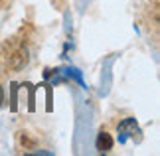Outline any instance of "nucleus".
<instances>
[{"label": "nucleus", "instance_id": "obj_4", "mask_svg": "<svg viewBox=\"0 0 160 156\" xmlns=\"http://www.w3.org/2000/svg\"><path fill=\"white\" fill-rule=\"evenodd\" d=\"M0 101H2V89H0Z\"/></svg>", "mask_w": 160, "mask_h": 156}, {"label": "nucleus", "instance_id": "obj_2", "mask_svg": "<svg viewBox=\"0 0 160 156\" xmlns=\"http://www.w3.org/2000/svg\"><path fill=\"white\" fill-rule=\"evenodd\" d=\"M119 133H121V140H127L128 133H138L134 118H127V121H122V123L119 124Z\"/></svg>", "mask_w": 160, "mask_h": 156}, {"label": "nucleus", "instance_id": "obj_3", "mask_svg": "<svg viewBox=\"0 0 160 156\" xmlns=\"http://www.w3.org/2000/svg\"><path fill=\"white\" fill-rule=\"evenodd\" d=\"M111 148H113V138H111L109 133H101L97 136V150L101 152H109Z\"/></svg>", "mask_w": 160, "mask_h": 156}, {"label": "nucleus", "instance_id": "obj_1", "mask_svg": "<svg viewBox=\"0 0 160 156\" xmlns=\"http://www.w3.org/2000/svg\"><path fill=\"white\" fill-rule=\"evenodd\" d=\"M6 61H8L10 69H14V71L22 69V67L28 63V52H26V48H24V46L12 48L10 49V55H6Z\"/></svg>", "mask_w": 160, "mask_h": 156}]
</instances>
